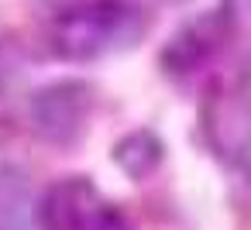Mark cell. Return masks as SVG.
<instances>
[{
    "label": "cell",
    "instance_id": "5",
    "mask_svg": "<svg viewBox=\"0 0 251 230\" xmlns=\"http://www.w3.org/2000/svg\"><path fill=\"white\" fill-rule=\"evenodd\" d=\"M210 52H213V38L206 35V24H189L169 42V48L162 52V62L169 72H193L196 66L206 62Z\"/></svg>",
    "mask_w": 251,
    "mask_h": 230
},
{
    "label": "cell",
    "instance_id": "6",
    "mask_svg": "<svg viewBox=\"0 0 251 230\" xmlns=\"http://www.w3.org/2000/svg\"><path fill=\"white\" fill-rule=\"evenodd\" d=\"M172 4H182V0H172Z\"/></svg>",
    "mask_w": 251,
    "mask_h": 230
},
{
    "label": "cell",
    "instance_id": "4",
    "mask_svg": "<svg viewBox=\"0 0 251 230\" xmlns=\"http://www.w3.org/2000/svg\"><path fill=\"white\" fill-rule=\"evenodd\" d=\"M110 158H114V165H117L124 175H131V179H148V175L162 165L165 144L158 141V134H151V131L141 127V131L124 134V138L114 144Z\"/></svg>",
    "mask_w": 251,
    "mask_h": 230
},
{
    "label": "cell",
    "instance_id": "3",
    "mask_svg": "<svg viewBox=\"0 0 251 230\" xmlns=\"http://www.w3.org/2000/svg\"><path fill=\"white\" fill-rule=\"evenodd\" d=\"M90 199H93V189L79 179L55 185L42 206V230H86L90 223H97V213H100L90 206Z\"/></svg>",
    "mask_w": 251,
    "mask_h": 230
},
{
    "label": "cell",
    "instance_id": "2",
    "mask_svg": "<svg viewBox=\"0 0 251 230\" xmlns=\"http://www.w3.org/2000/svg\"><path fill=\"white\" fill-rule=\"evenodd\" d=\"M90 107H93V86L83 79H59L42 86L31 103H28V117L31 127L52 141V144H73L90 120Z\"/></svg>",
    "mask_w": 251,
    "mask_h": 230
},
{
    "label": "cell",
    "instance_id": "1",
    "mask_svg": "<svg viewBox=\"0 0 251 230\" xmlns=\"http://www.w3.org/2000/svg\"><path fill=\"white\" fill-rule=\"evenodd\" d=\"M148 31V14L131 0H86L55 21L52 45L62 59L86 62L131 48Z\"/></svg>",
    "mask_w": 251,
    "mask_h": 230
}]
</instances>
